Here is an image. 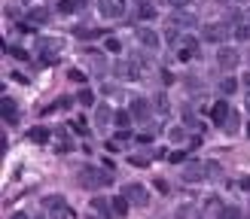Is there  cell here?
I'll return each mask as SVG.
<instances>
[{
    "mask_svg": "<svg viewBox=\"0 0 250 219\" xmlns=\"http://www.w3.org/2000/svg\"><path fill=\"white\" fill-rule=\"evenodd\" d=\"M247 110H250V91H247Z\"/></svg>",
    "mask_w": 250,
    "mask_h": 219,
    "instance_id": "47",
    "label": "cell"
},
{
    "mask_svg": "<svg viewBox=\"0 0 250 219\" xmlns=\"http://www.w3.org/2000/svg\"><path fill=\"white\" fill-rule=\"evenodd\" d=\"M235 88H238V79H232V76H223V79H220V91H223L226 98L235 95Z\"/></svg>",
    "mask_w": 250,
    "mask_h": 219,
    "instance_id": "26",
    "label": "cell"
},
{
    "mask_svg": "<svg viewBox=\"0 0 250 219\" xmlns=\"http://www.w3.org/2000/svg\"><path fill=\"white\" fill-rule=\"evenodd\" d=\"M104 49H107V52H122V43H119L116 37H107V40H104Z\"/></svg>",
    "mask_w": 250,
    "mask_h": 219,
    "instance_id": "31",
    "label": "cell"
},
{
    "mask_svg": "<svg viewBox=\"0 0 250 219\" xmlns=\"http://www.w3.org/2000/svg\"><path fill=\"white\" fill-rule=\"evenodd\" d=\"M73 34H76L79 40H95V37H101L104 31H101V28H76Z\"/></svg>",
    "mask_w": 250,
    "mask_h": 219,
    "instance_id": "25",
    "label": "cell"
},
{
    "mask_svg": "<svg viewBox=\"0 0 250 219\" xmlns=\"http://www.w3.org/2000/svg\"><path fill=\"white\" fill-rule=\"evenodd\" d=\"M241 189H244V192H250V177H247V180H241Z\"/></svg>",
    "mask_w": 250,
    "mask_h": 219,
    "instance_id": "45",
    "label": "cell"
},
{
    "mask_svg": "<svg viewBox=\"0 0 250 219\" xmlns=\"http://www.w3.org/2000/svg\"><path fill=\"white\" fill-rule=\"evenodd\" d=\"M116 140H119V143L131 140V128H119V131H116Z\"/></svg>",
    "mask_w": 250,
    "mask_h": 219,
    "instance_id": "39",
    "label": "cell"
},
{
    "mask_svg": "<svg viewBox=\"0 0 250 219\" xmlns=\"http://www.w3.org/2000/svg\"><path fill=\"white\" fill-rule=\"evenodd\" d=\"M217 64L223 67V70H235V67L241 64V55H238V49H232V46H223V49L217 52Z\"/></svg>",
    "mask_w": 250,
    "mask_h": 219,
    "instance_id": "12",
    "label": "cell"
},
{
    "mask_svg": "<svg viewBox=\"0 0 250 219\" xmlns=\"http://www.w3.org/2000/svg\"><path fill=\"white\" fill-rule=\"evenodd\" d=\"M113 119H116V113H113V110L107 107V103H101V107L95 110V125H98V128H104V125H110Z\"/></svg>",
    "mask_w": 250,
    "mask_h": 219,
    "instance_id": "18",
    "label": "cell"
},
{
    "mask_svg": "<svg viewBox=\"0 0 250 219\" xmlns=\"http://www.w3.org/2000/svg\"><path fill=\"white\" fill-rule=\"evenodd\" d=\"M73 131L79 134V137H89V128H86V122L79 119V122H73Z\"/></svg>",
    "mask_w": 250,
    "mask_h": 219,
    "instance_id": "38",
    "label": "cell"
},
{
    "mask_svg": "<svg viewBox=\"0 0 250 219\" xmlns=\"http://www.w3.org/2000/svg\"><path fill=\"white\" fill-rule=\"evenodd\" d=\"M122 195H125V198H128L131 204H138V207H146V204H150V192H146L141 183H128Z\"/></svg>",
    "mask_w": 250,
    "mask_h": 219,
    "instance_id": "11",
    "label": "cell"
},
{
    "mask_svg": "<svg viewBox=\"0 0 250 219\" xmlns=\"http://www.w3.org/2000/svg\"><path fill=\"white\" fill-rule=\"evenodd\" d=\"M134 18H138L141 25H146V21H156V3H153V0H141V3L134 6Z\"/></svg>",
    "mask_w": 250,
    "mask_h": 219,
    "instance_id": "13",
    "label": "cell"
},
{
    "mask_svg": "<svg viewBox=\"0 0 250 219\" xmlns=\"http://www.w3.org/2000/svg\"><path fill=\"white\" fill-rule=\"evenodd\" d=\"M92 210L98 216H104V219H113L116 213H113V201L110 198H92Z\"/></svg>",
    "mask_w": 250,
    "mask_h": 219,
    "instance_id": "17",
    "label": "cell"
},
{
    "mask_svg": "<svg viewBox=\"0 0 250 219\" xmlns=\"http://www.w3.org/2000/svg\"><path fill=\"white\" fill-rule=\"evenodd\" d=\"M28 18H31V25H46V21L52 18V13L46 6H34L31 13H28Z\"/></svg>",
    "mask_w": 250,
    "mask_h": 219,
    "instance_id": "19",
    "label": "cell"
},
{
    "mask_svg": "<svg viewBox=\"0 0 250 219\" xmlns=\"http://www.w3.org/2000/svg\"><path fill=\"white\" fill-rule=\"evenodd\" d=\"M232 37H235L238 43H250V21H238L235 31H232Z\"/></svg>",
    "mask_w": 250,
    "mask_h": 219,
    "instance_id": "20",
    "label": "cell"
},
{
    "mask_svg": "<svg viewBox=\"0 0 250 219\" xmlns=\"http://www.w3.org/2000/svg\"><path fill=\"white\" fill-rule=\"evenodd\" d=\"M247 134H250V125H247Z\"/></svg>",
    "mask_w": 250,
    "mask_h": 219,
    "instance_id": "49",
    "label": "cell"
},
{
    "mask_svg": "<svg viewBox=\"0 0 250 219\" xmlns=\"http://www.w3.org/2000/svg\"><path fill=\"white\" fill-rule=\"evenodd\" d=\"M43 207H46L49 219H71V207H67V201L61 198V195H52V198L43 201Z\"/></svg>",
    "mask_w": 250,
    "mask_h": 219,
    "instance_id": "6",
    "label": "cell"
},
{
    "mask_svg": "<svg viewBox=\"0 0 250 219\" xmlns=\"http://www.w3.org/2000/svg\"><path fill=\"white\" fill-rule=\"evenodd\" d=\"M101 91L104 95H119V85H101Z\"/></svg>",
    "mask_w": 250,
    "mask_h": 219,
    "instance_id": "42",
    "label": "cell"
},
{
    "mask_svg": "<svg viewBox=\"0 0 250 219\" xmlns=\"http://www.w3.org/2000/svg\"><path fill=\"white\" fill-rule=\"evenodd\" d=\"M76 183L83 189H104L113 183L110 174H104V168H92V165H83L79 168V174H76Z\"/></svg>",
    "mask_w": 250,
    "mask_h": 219,
    "instance_id": "1",
    "label": "cell"
},
{
    "mask_svg": "<svg viewBox=\"0 0 250 219\" xmlns=\"http://www.w3.org/2000/svg\"><path fill=\"white\" fill-rule=\"evenodd\" d=\"M241 21H250V9H247V13H244V18H241Z\"/></svg>",
    "mask_w": 250,
    "mask_h": 219,
    "instance_id": "46",
    "label": "cell"
},
{
    "mask_svg": "<svg viewBox=\"0 0 250 219\" xmlns=\"http://www.w3.org/2000/svg\"><path fill=\"white\" fill-rule=\"evenodd\" d=\"M125 9H128V3H125V0H98V13H101V18H107V21L122 18Z\"/></svg>",
    "mask_w": 250,
    "mask_h": 219,
    "instance_id": "5",
    "label": "cell"
},
{
    "mask_svg": "<svg viewBox=\"0 0 250 219\" xmlns=\"http://www.w3.org/2000/svg\"><path fill=\"white\" fill-rule=\"evenodd\" d=\"M113 122H116L119 128H128V125L134 122V116H131V110H119V113H116V119H113Z\"/></svg>",
    "mask_w": 250,
    "mask_h": 219,
    "instance_id": "28",
    "label": "cell"
},
{
    "mask_svg": "<svg viewBox=\"0 0 250 219\" xmlns=\"http://www.w3.org/2000/svg\"><path fill=\"white\" fill-rule=\"evenodd\" d=\"M9 219H31V216H28V213H21V210H18V213H13V216H9Z\"/></svg>",
    "mask_w": 250,
    "mask_h": 219,
    "instance_id": "44",
    "label": "cell"
},
{
    "mask_svg": "<svg viewBox=\"0 0 250 219\" xmlns=\"http://www.w3.org/2000/svg\"><path fill=\"white\" fill-rule=\"evenodd\" d=\"M235 3H250V0H235Z\"/></svg>",
    "mask_w": 250,
    "mask_h": 219,
    "instance_id": "48",
    "label": "cell"
},
{
    "mask_svg": "<svg viewBox=\"0 0 250 219\" xmlns=\"http://www.w3.org/2000/svg\"><path fill=\"white\" fill-rule=\"evenodd\" d=\"M183 119H186L189 128H201V125H198V116H196V113H192L189 107H183Z\"/></svg>",
    "mask_w": 250,
    "mask_h": 219,
    "instance_id": "30",
    "label": "cell"
},
{
    "mask_svg": "<svg viewBox=\"0 0 250 219\" xmlns=\"http://www.w3.org/2000/svg\"><path fill=\"white\" fill-rule=\"evenodd\" d=\"M159 3H165V6H171V9H186L189 0H159Z\"/></svg>",
    "mask_w": 250,
    "mask_h": 219,
    "instance_id": "33",
    "label": "cell"
},
{
    "mask_svg": "<svg viewBox=\"0 0 250 219\" xmlns=\"http://www.w3.org/2000/svg\"><path fill=\"white\" fill-rule=\"evenodd\" d=\"M168 137H171L174 143H183V140H186V131H183V128H171V131H168Z\"/></svg>",
    "mask_w": 250,
    "mask_h": 219,
    "instance_id": "32",
    "label": "cell"
},
{
    "mask_svg": "<svg viewBox=\"0 0 250 219\" xmlns=\"http://www.w3.org/2000/svg\"><path fill=\"white\" fill-rule=\"evenodd\" d=\"M76 101H79V107H95V91L92 88H79V95H76Z\"/></svg>",
    "mask_w": 250,
    "mask_h": 219,
    "instance_id": "22",
    "label": "cell"
},
{
    "mask_svg": "<svg viewBox=\"0 0 250 219\" xmlns=\"http://www.w3.org/2000/svg\"><path fill=\"white\" fill-rule=\"evenodd\" d=\"M58 9H61V13H73V9H76V0H61Z\"/></svg>",
    "mask_w": 250,
    "mask_h": 219,
    "instance_id": "37",
    "label": "cell"
},
{
    "mask_svg": "<svg viewBox=\"0 0 250 219\" xmlns=\"http://www.w3.org/2000/svg\"><path fill=\"white\" fill-rule=\"evenodd\" d=\"M156 107L162 110V113H168V98H165V95H159V98H156Z\"/></svg>",
    "mask_w": 250,
    "mask_h": 219,
    "instance_id": "40",
    "label": "cell"
},
{
    "mask_svg": "<svg viewBox=\"0 0 250 219\" xmlns=\"http://www.w3.org/2000/svg\"><path fill=\"white\" fill-rule=\"evenodd\" d=\"M52 140L58 143V152H71V140H67V134H64L61 128L55 131V137H52Z\"/></svg>",
    "mask_w": 250,
    "mask_h": 219,
    "instance_id": "27",
    "label": "cell"
},
{
    "mask_svg": "<svg viewBox=\"0 0 250 219\" xmlns=\"http://www.w3.org/2000/svg\"><path fill=\"white\" fill-rule=\"evenodd\" d=\"M37 52H40V61L43 64H52V61H58L61 43L58 40H37Z\"/></svg>",
    "mask_w": 250,
    "mask_h": 219,
    "instance_id": "8",
    "label": "cell"
},
{
    "mask_svg": "<svg viewBox=\"0 0 250 219\" xmlns=\"http://www.w3.org/2000/svg\"><path fill=\"white\" fill-rule=\"evenodd\" d=\"M67 76H71V79H73V83H79V85H86V79H89V76H86L83 70H76V67H73V70H71V73H67Z\"/></svg>",
    "mask_w": 250,
    "mask_h": 219,
    "instance_id": "35",
    "label": "cell"
},
{
    "mask_svg": "<svg viewBox=\"0 0 250 219\" xmlns=\"http://www.w3.org/2000/svg\"><path fill=\"white\" fill-rule=\"evenodd\" d=\"M110 201H113V213H116V216H128L131 201L125 198V195H119V198H110Z\"/></svg>",
    "mask_w": 250,
    "mask_h": 219,
    "instance_id": "21",
    "label": "cell"
},
{
    "mask_svg": "<svg viewBox=\"0 0 250 219\" xmlns=\"http://www.w3.org/2000/svg\"><path fill=\"white\" fill-rule=\"evenodd\" d=\"M208 174L211 177H220V165H217V161H208Z\"/></svg>",
    "mask_w": 250,
    "mask_h": 219,
    "instance_id": "41",
    "label": "cell"
},
{
    "mask_svg": "<svg viewBox=\"0 0 250 219\" xmlns=\"http://www.w3.org/2000/svg\"><path fill=\"white\" fill-rule=\"evenodd\" d=\"M180 43H183V49L177 52V58L180 61H192V58H196V49H198L196 37H180Z\"/></svg>",
    "mask_w": 250,
    "mask_h": 219,
    "instance_id": "16",
    "label": "cell"
},
{
    "mask_svg": "<svg viewBox=\"0 0 250 219\" xmlns=\"http://www.w3.org/2000/svg\"><path fill=\"white\" fill-rule=\"evenodd\" d=\"M113 73H116L119 79H125V83H134V79H141V61L134 58H119L116 67H113Z\"/></svg>",
    "mask_w": 250,
    "mask_h": 219,
    "instance_id": "2",
    "label": "cell"
},
{
    "mask_svg": "<svg viewBox=\"0 0 250 219\" xmlns=\"http://www.w3.org/2000/svg\"><path fill=\"white\" fill-rule=\"evenodd\" d=\"M223 131H226V134H235V131H238V113H235V110L229 113V119H226V125H223Z\"/></svg>",
    "mask_w": 250,
    "mask_h": 219,
    "instance_id": "29",
    "label": "cell"
},
{
    "mask_svg": "<svg viewBox=\"0 0 250 219\" xmlns=\"http://www.w3.org/2000/svg\"><path fill=\"white\" fill-rule=\"evenodd\" d=\"M198 25V18L186 13V9H174L171 18H168V28H177V31H186V28H196Z\"/></svg>",
    "mask_w": 250,
    "mask_h": 219,
    "instance_id": "9",
    "label": "cell"
},
{
    "mask_svg": "<svg viewBox=\"0 0 250 219\" xmlns=\"http://www.w3.org/2000/svg\"><path fill=\"white\" fill-rule=\"evenodd\" d=\"M208 177H211L208 174V165H201V161H189V165L183 168V174H180V180L189 183V186H192V183H204Z\"/></svg>",
    "mask_w": 250,
    "mask_h": 219,
    "instance_id": "7",
    "label": "cell"
},
{
    "mask_svg": "<svg viewBox=\"0 0 250 219\" xmlns=\"http://www.w3.org/2000/svg\"><path fill=\"white\" fill-rule=\"evenodd\" d=\"M9 55H13V58H18V61H31V55H28L25 49H18V46H13V49H9Z\"/></svg>",
    "mask_w": 250,
    "mask_h": 219,
    "instance_id": "34",
    "label": "cell"
},
{
    "mask_svg": "<svg viewBox=\"0 0 250 219\" xmlns=\"http://www.w3.org/2000/svg\"><path fill=\"white\" fill-rule=\"evenodd\" d=\"M220 219H244V213H241V207H235V204H226L223 210H220Z\"/></svg>",
    "mask_w": 250,
    "mask_h": 219,
    "instance_id": "24",
    "label": "cell"
},
{
    "mask_svg": "<svg viewBox=\"0 0 250 219\" xmlns=\"http://www.w3.org/2000/svg\"><path fill=\"white\" fill-rule=\"evenodd\" d=\"M241 85H244V88H247V91H250V70H247V73H244V79H241Z\"/></svg>",
    "mask_w": 250,
    "mask_h": 219,
    "instance_id": "43",
    "label": "cell"
},
{
    "mask_svg": "<svg viewBox=\"0 0 250 219\" xmlns=\"http://www.w3.org/2000/svg\"><path fill=\"white\" fill-rule=\"evenodd\" d=\"M0 116H3L6 125H16V122H18V107H16V101H13V98H6V95H3V101H0Z\"/></svg>",
    "mask_w": 250,
    "mask_h": 219,
    "instance_id": "14",
    "label": "cell"
},
{
    "mask_svg": "<svg viewBox=\"0 0 250 219\" xmlns=\"http://www.w3.org/2000/svg\"><path fill=\"white\" fill-rule=\"evenodd\" d=\"M128 110H131V116L138 119V122H150V116H153V103L146 101V98H131Z\"/></svg>",
    "mask_w": 250,
    "mask_h": 219,
    "instance_id": "10",
    "label": "cell"
},
{
    "mask_svg": "<svg viewBox=\"0 0 250 219\" xmlns=\"http://www.w3.org/2000/svg\"><path fill=\"white\" fill-rule=\"evenodd\" d=\"M28 137H31L34 143H49V137H52V131H49V128H43V125H40V128H34V131H31Z\"/></svg>",
    "mask_w": 250,
    "mask_h": 219,
    "instance_id": "23",
    "label": "cell"
},
{
    "mask_svg": "<svg viewBox=\"0 0 250 219\" xmlns=\"http://www.w3.org/2000/svg\"><path fill=\"white\" fill-rule=\"evenodd\" d=\"M128 161H131L134 168H146V165H150V158H146V155H131Z\"/></svg>",
    "mask_w": 250,
    "mask_h": 219,
    "instance_id": "36",
    "label": "cell"
},
{
    "mask_svg": "<svg viewBox=\"0 0 250 219\" xmlns=\"http://www.w3.org/2000/svg\"><path fill=\"white\" fill-rule=\"evenodd\" d=\"M134 37H138V43L143 46L146 52H159V46H162V37H159V31H153V28H146V25H141V28H134Z\"/></svg>",
    "mask_w": 250,
    "mask_h": 219,
    "instance_id": "4",
    "label": "cell"
},
{
    "mask_svg": "<svg viewBox=\"0 0 250 219\" xmlns=\"http://www.w3.org/2000/svg\"><path fill=\"white\" fill-rule=\"evenodd\" d=\"M247 61H250V55H247Z\"/></svg>",
    "mask_w": 250,
    "mask_h": 219,
    "instance_id": "50",
    "label": "cell"
},
{
    "mask_svg": "<svg viewBox=\"0 0 250 219\" xmlns=\"http://www.w3.org/2000/svg\"><path fill=\"white\" fill-rule=\"evenodd\" d=\"M229 113H232V107H229V101H217L211 107V119H214V125H226V119H229Z\"/></svg>",
    "mask_w": 250,
    "mask_h": 219,
    "instance_id": "15",
    "label": "cell"
},
{
    "mask_svg": "<svg viewBox=\"0 0 250 219\" xmlns=\"http://www.w3.org/2000/svg\"><path fill=\"white\" fill-rule=\"evenodd\" d=\"M232 31H235V28L229 25V21H214V25H208V28L201 31V40H204V43H223Z\"/></svg>",
    "mask_w": 250,
    "mask_h": 219,
    "instance_id": "3",
    "label": "cell"
}]
</instances>
